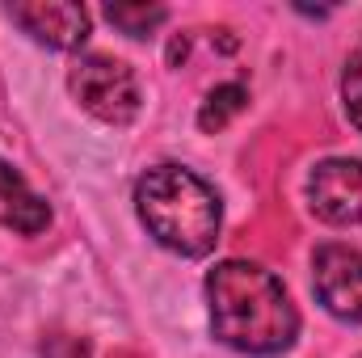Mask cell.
Wrapping results in <instances>:
<instances>
[{"mask_svg": "<svg viewBox=\"0 0 362 358\" xmlns=\"http://www.w3.org/2000/svg\"><path fill=\"white\" fill-rule=\"evenodd\" d=\"M206 308L211 333L240 354L274 358L299 337V312L286 287L266 266L245 258H228L206 274Z\"/></svg>", "mask_w": 362, "mask_h": 358, "instance_id": "cell-1", "label": "cell"}, {"mask_svg": "<svg viewBox=\"0 0 362 358\" xmlns=\"http://www.w3.org/2000/svg\"><path fill=\"white\" fill-rule=\"evenodd\" d=\"M135 215L177 258H206L223 228L219 194L185 165H152L135 181Z\"/></svg>", "mask_w": 362, "mask_h": 358, "instance_id": "cell-2", "label": "cell"}, {"mask_svg": "<svg viewBox=\"0 0 362 358\" xmlns=\"http://www.w3.org/2000/svg\"><path fill=\"white\" fill-rule=\"evenodd\" d=\"M68 89L81 101V110H89L93 118L110 127H127L144 105L135 72L110 55H81L68 72Z\"/></svg>", "mask_w": 362, "mask_h": 358, "instance_id": "cell-3", "label": "cell"}, {"mask_svg": "<svg viewBox=\"0 0 362 358\" xmlns=\"http://www.w3.org/2000/svg\"><path fill=\"white\" fill-rule=\"evenodd\" d=\"M312 291L329 316L362 325V253L350 245H320L312 258Z\"/></svg>", "mask_w": 362, "mask_h": 358, "instance_id": "cell-4", "label": "cell"}, {"mask_svg": "<svg viewBox=\"0 0 362 358\" xmlns=\"http://www.w3.org/2000/svg\"><path fill=\"white\" fill-rule=\"evenodd\" d=\"M308 202L325 224L354 228L362 224V161L329 156L308 173Z\"/></svg>", "mask_w": 362, "mask_h": 358, "instance_id": "cell-5", "label": "cell"}, {"mask_svg": "<svg viewBox=\"0 0 362 358\" xmlns=\"http://www.w3.org/2000/svg\"><path fill=\"white\" fill-rule=\"evenodd\" d=\"M8 17L42 47L51 51H76L89 38V13L72 0H30V4H8Z\"/></svg>", "mask_w": 362, "mask_h": 358, "instance_id": "cell-6", "label": "cell"}, {"mask_svg": "<svg viewBox=\"0 0 362 358\" xmlns=\"http://www.w3.org/2000/svg\"><path fill=\"white\" fill-rule=\"evenodd\" d=\"M0 224L13 228V232H21V236H38L51 224V207L4 161H0Z\"/></svg>", "mask_w": 362, "mask_h": 358, "instance_id": "cell-7", "label": "cell"}, {"mask_svg": "<svg viewBox=\"0 0 362 358\" xmlns=\"http://www.w3.org/2000/svg\"><path fill=\"white\" fill-rule=\"evenodd\" d=\"M245 101H249V89H245L240 81L215 85V89L206 93L202 110H198V127H202V131H223V127L245 110Z\"/></svg>", "mask_w": 362, "mask_h": 358, "instance_id": "cell-8", "label": "cell"}, {"mask_svg": "<svg viewBox=\"0 0 362 358\" xmlns=\"http://www.w3.org/2000/svg\"><path fill=\"white\" fill-rule=\"evenodd\" d=\"M110 25H118L127 38H148L156 25H165L169 8L165 4H105Z\"/></svg>", "mask_w": 362, "mask_h": 358, "instance_id": "cell-9", "label": "cell"}, {"mask_svg": "<svg viewBox=\"0 0 362 358\" xmlns=\"http://www.w3.org/2000/svg\"><path fill=\"white\" fill-rule=\"evenodd\" d=\"M341 101H346L350 122L362 131V51L350 55V64H346V72H341Z\"/></svg>", "mask_w": 362, "mask_h": 358, "instance_id": "cell-10", "label": "cell"}, {"mask_svg": "<svg viewBox=\"0 0 362 358\" xmlns=\"http://www.w3.org/2000/svg\"><path fill=\"white\" fill-rule=\"evenodd\" d=\"M358 358H362V354H358Z\"/></svg>", "mask_w": 362, "mask_h": 358, "instance_id": "cell-11", "label": "cell"}]
</instances>
